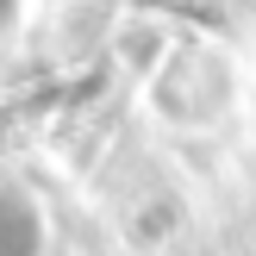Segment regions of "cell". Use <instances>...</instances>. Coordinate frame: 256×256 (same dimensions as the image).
Returning <instances> with one entry per match:
<instances>
[{
	"label": "cell",
	"mask_w": 256,
	"mask_h": 256,
	"mask_svg": "<svg viewBox=\"0 0 256 256\" xmlns=\"http://www.w3.org/2000/svg\"><path fill=\"white\" fill-rule=\"evenodd\" d=\"M38 238H44L38 206L0 188V256H38Z\"/></svg>",
	"instance_id": "6da1fadb"
}]
</instances>
